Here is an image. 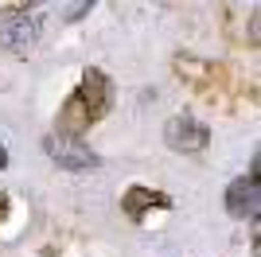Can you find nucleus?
Listing matches in <instances>:
<instances>
[{"label": "nucleus", "mask_w": 261, "mask_h": 257, "mask_svg": "<svg viewBox=\"0 0 261 257\" xmlns=\"http://www.w3.org/2000/svg\"><path fill=\"white\" fill-rule=\"evenodd\" d=\"M0 39H4V47H8V51H16V55L28 51V47H32V39H35V23L28 20V12L12 8L8 16H4V23H0Z\"/></svg>", "instance_id": "423d86ee"}, {"label": "nucleus", "mask_w": 261, "mask_h": 257, "mask_svg": "<svg viewBox=\"0 0 261 257\" xmlns=\"http://www.w3.org/2000/svg\"><path fill=\"white\" fill-rule=\"evenodd\" d=\"M148 207H172V199L160 195V191H148V187H129V191L121 195V211L129 214L133 222H141Z\"/></svg>", "instance_id": "6e6552de"}, {"label": "nucleus", "mask_w": 261, "mask_h": 257, "mask_svg": "<svg viewBox=\"0 0 261 257\" xmlns=\"http://www.w3.org/2000/svg\"><path fill=\"white\" fill-rule=\"evenodd\" d=\"M43 148L51 152V156L63 164V168H74V171L94 168V164H98V156H94L86 144H78V140H70V137H47Z\"/></svg>", "instance_id": "39448f33"}, {"label": "nucleus", "mask_w": 261, "mask_h": 257, "mask_svg": "<svg viewBox=\"0 0 261 257\" xmlns=\"http://www.w3.org/2000/svg\"><path fill=\"white\" fill-rule=\"evenodd\" d=\"M175 74L187 78L199 94H207V97H222L230 90V82H234V78H230V66L203 63L195 55H179V59H175Z\"/></svg>", "instance_id": "f257e3e1"}, {"label": "nucleus", "mask_w": 261, "mask_h": 257, "mask_svg": "<svg viewBox=\"0 0 261 257\" xmlns=\"http://www.w3.org/2000/svg\"><path fill=\"white\" fill-rule=\"evenodd\" d=\"M257 207H261V187H257V160H253L250 175L246 179H234L226 191V211L234 218H257Z\"/></svg>", "instance_id": "7ed1b4c3"}, {"label": "nucleus", "mask_w": 261, "mask_h": 257, "mask_svg": "<svg viewBox=\"0 0 261 257\" xmlns=\"http://www.w3.org/2000/svg\"><path fill=\"white\" fill-rule=\"evenodd\" d=\"M0 168H8V148L0 144Z\"/></svg>", "instance_id": "9d476101"}, {"label": "nucleus", "mask_w": 261, "mask_h": 257, "mask_svg": "<svg viewBox=\"0 0 261 257\" xmlns=\"http://www.w3.org/2000/svg\"><path fill=\"white\" fill-rule=\"evenodd\" d=\"M164 140H168V148H175V152H203L211 144V128L184 113V117L164 121Z\"/></svg>", "instance_id": "f03ea898"}, {"label": "nucleus", "mask_w": 261, "mask_h": 257, "mask_svg": "<svg viewBox=\"0 0 261 257\" xmlns=\"http://www.w3.org/2000/svg\"><path fill=\"white\" fill-rule=\"evenodd\" d=\"M78 97H82L90 121H98V117H106L109 106H113V82H109L101 70H86V74H82V90H78Z\"/></svg>", "instance_id": "20e7f679"}, {"label": "nucleus", "mask_w": 261, "mask_h": 257, "mask_svg": "<svg viewBox=\"0 0 261 257\" xmlns=\"http://www.w3.org/2000/svg\"><path fill=\"white\" fill-rule=\"evenodd\" d=\"M90 125H94V121H90L86 106H82V97H78V94H70V97L63 101V109H59V137L78 140V133H86Z\"/></svg>", "instance_id": "0eeeda50"}, {"label": "nucleus", "mask_w": 261, "mask_h": 257, "mask_svg": "<svg viewBox=\"0 0 261 257\" xmlns=\"http://www.w3.org/2000/svg\"><path fill=\"white\" fill-rule=\"evenodd\" d=\"M4 214H8V195L0 191V218H4Z\"/></svg>", "instance_id": "1a4fd4ad"}]
</instances>
